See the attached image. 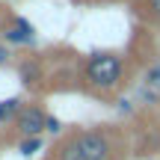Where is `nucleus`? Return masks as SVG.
<instances>
[{"label": "nucleus", "instance_id": "9d476101", "mask_svg": "<svg viewBox=\"0 0 160 160\" xmlns=\"http://www.w3.org/2000/svg\"><path fill=\"white\" fill-rule=\"evenodd\" d=\"M59 128H62V122H59L57 116H48V131H51V133H57Z\"/></svg>", "mask_w": 160, "mask_h": 160}, {"label": "nucleus", "instance_id": "0eeeda50", "mask_svg": "<svg viewBox=\"0 0 160 160\" xmlns=\"http://www.w3.org/2000/svg\"><path fill=\"white\" fill-rule=\"evenodd\" d=\"M57 160H83V154H80V148H77V142H74V139H68V142H62V145H59Z\"/></svg>", "mask_w": 160, "mask_h": 160}, {"label": "nucleus", "instance_id": "6e6552de", "mask_svg": "<svg viewBox=\"0 0 160 160\" xmlns=\"http://www.w3.org/2000/svg\"><path fill=\"white\" fill-rule=\"evenodd\" d=\"M42 148V139L39 137H24V142L18 145V151H21L24 157H30V154H36V151Z\"/></svg>", "mask_w": 160, "mask_h": 160}, {"label": "nucleus", "instance_id": "20e7f679", "mask_svg": "<svg viewBox=\"0 0 160 160\" xmlns=\"http://www.w3.org/2000/svg\"><path fill=\"white\" fill-rule=\"evenodd\" d=\"M3 42H9V45H33L36 42V30L30 21H24V18H15V27L3 30Z\"/></svg>", "mask_w": 160, "mask_h": 160}, {"label": "nucleus", "instance_id": "39448f33", "mask_svg": "<svg viewBox=\"0 0 160 160\" xmlns=\"http://www.w3.org/2000/svg\"><path fill=\"white\" fill-rule=\"evenodd\" d=\"M142 98L145 101H160V62L145 71V77H142Z\"/></svg>", "mask_w": 160, "mask_h": 160}, {"label": "nucleus", "instance_id": "f257e3e1", "mask_svg": "<svg viewBox=\"0 0 160 160\" xmlns=\"http://www.w3.org/2000/svg\"><path fill=\"white\" fill-rule=\"evenodd\" d=\"M122 71H125V65H122V57H116V53H92L89 62H86V80L95 89L119 86Z\"/></svg>", "mask_w": 160, "mask_h": 160}, {"label": "nucleus", "instance_id": "f03ea898", "mask_svg": "<svg viewBox=\"0 0 160 160\" xmlns=\"http://www.w3.org/2000/svg\"><path fill=\"white\" fill-rule=\"evenodd\" d=\"M83 160H110V139L101 131H80L74 137Z\"/></svg>", "mask_w": 160, "mask_h": 160}, {"label": "nucleus", "instance_id": "423d86ee", "mask_svg": "<svg viewBox=\"0 0 160 160\" xmlns=\"http://www.w3.org/2000/svg\"><path fill=\"white\" fill-rule=\"evenodd\" d=\"M21 101L18 98H6V101H0V125H6V122L18 119V113H21Z\"/></svg>", "mask_w": 160, "mask_h": 160}, {"label": "nucleus", "instance_id": "1a4fd4ad", "mask_svg": "<svg viewBox=\"0 0 160 160\" xmlns=\"http://www.w3.org/2000/svg\"><path fill=\"white\" fill-rule=\"evenodd\" d=\"M36 77H39V65H24L21 68V80L24 83H36Z\"/></svg>", "mask_w": 160, "mask_h": 160}, {"label": "nucleus", "instance_id": "9b49d317", "mask_svg": "<svg viewBox=\"0 0 160 160\" xmlns=\"http://www.w3.org/2000/svg\"><path fill=\"white\" fill-rule=\"evenodd\" d=\"M148 6H151V15L160 21V0H148Z\"/></svg>", "mask_w": 160, "mask_h": 160}, {"label": "nucleus", "instance_id": "7ed1b4c3", "mask_svg": "<svg viewBox=\"0 0 160 160\" xmlns=\"http://www.w3.org/2000/svg\"><path fill=\"white\" fill-rule=\"evenodd\" d=\"M15 125H18V131L24 133V137H39L42 131H48V116L42 113V107H24L21 113H18V119H15Z\"/></svg>", "mask_w": 160, "mask_h": 160}, {"label": "nucleus", "instance_id": "f8f14e48", "mask_svg": "<svg viewBox=\"0 0 160 160\" xmlns=\"http://www.w3.org/2000/svg\"><path fill=\"white\" fill-rule=\"evenodd\" d=\"M6 59H9V53H6V48L0 45V65H6Z\"/></svg>", "mask_w": 160, "mask_h": 160}]
</instances>
